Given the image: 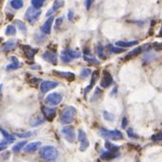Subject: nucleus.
Segmentation results:
<instances>
[{"label": "nucleus", "mask_w": 162, "mask_h": 162, "mask_svg": "<svg viewBox=\"0 0 162 162\" xmlns=\"http://www.w3.org/2000/svg\"><path fill=\"white\" fill-rule=\"evenodd\" d=\"M40 157H41L42 159L47 160V161H54L56 160L57 157H59V151L56 148V147L47 145L44 146L40 150Z\"/></svg>", "instance_id": "1"}, {"label": "nucleus", "mask_w": 162, "mask_h": 162, "mask_svg": "<svg viewBox=\"0 0 162 162\" xmlns=\"http://www.w3.org/2000/svg\"><path fill=\"white\" fill-rule=\"evenodd\" d=\"M75 114H77V109L74 107L68 106L66 107H64L62 113H60V118H59L60 123L62 124H69L71 123H73Z\"/></svg>", "instance_id": "2"}, {"label": "nucleus", "mask_w": 162, "mask_h": 162, "mask_svg": "<svg viewBox=\"0 0 162 162\" xmlns=\"http://www.w3.org/2000/svg\"><path fill=\"white\" fill-rule=\"evenodd\" d=\"M99 135L104 138L112 139V140H120L124 139L123 133L119 130H107L105 128H101L99 130Z\"/></svg>", "instance_id": "3"}, {"label": "nucleus", "mask_w": 162, "mask_h": 162, "mask_svg": "<svg viewBox=\"0 0 162 162\" xmlns=\"http://www.w3.org/2000/svg\"><path fill=\"white\" fill-rule=\"evenodd\" d=\"M41 14H42L41 10H40L39 9L34 8V7L32 6V7H29V8L27 10L26 13H25V18H26V20L28 23L34 24L36 21L39 19V17L41 16Z\"/></svg>", "instance_id": "4"}, {"label": "nucleus", "mask_w": 162, "mask_h": 162, "mask_svg": "<svg viewBox=\"0 0 162 162\" xmlns=\"http://www.w3.org/2000/svg\"><path fill=\"white\" fill-rule=\"evenodd\" d=\"M60 133H62L64 139L69 143H74L77 137H75V132L73 126H71V125H66V126H64L62 130H60Z\"/></svg>", "instance_id": "5"}, {"label": "nucleus", "mask_w": 162, "mask_h": 162, "mask_svg": "<svg viewBox=\"0 0 162 162\" xmlns=\"http://www.w3.org/2000/svg\"><path fill=\"white\" fill-rule=\"evenodd\" d=\"M78 140L80 142V147H79V150L81 152H84L86 151L90 146V141L88 139V137L86 135L85 131L83 129H78Z\"/></svg>", "instance_id": "6"}, {"label": "nucleus", "mask_w": 162, "mask_h": 162, "mask_svg": "<svg viewBox=\"0 0 162 162\" xmlns=\"http://www.w3.org/2000/svg\"><path fill=\"white\" fill-rule=\"evenodd\" d=\"M62 101V95L59 92H52L48 96H46L45 103L50 106H57L59 105Z\"/></svg>", "instance_id": "7"}, {"label": "nucleus", "mask_w": 162, "mask_h": 162, "mask_svg": "<svg viewBox=\"0 0 162 162\" xmlns=\"http://www.w3.org/2000/svg\"><path fill=\"white\" fill-rule=\"evenodd\" d=\"M150 48H151V45H150L149 44H144V45H142V46H138L137 48L131 50L130 52H128V53L126 54V56H125L124 59H126V60H129V59H133V57L139 56V54L142 53L143 51H146V50H148V49H150Z\"/></svg>", "instance_id": "8"}, {"label": "nucleus", "mask_w": 162, "mask_h": 162, "mask_svg": "<svg viewBox=\"0 0 162 162\" xmlns=\"http://www.w3.org/2000/svg\"><path fill=\"white\" fill-rule=\"evenodd\" d=\"M42 113L44 115V117L45 118V120H47L48 122H52L54 119H55L57 115V109H52V107H47L44 106H42L41 107Z\"/></svg>", "instance_id": "9"}, {"label": "nucleus", "mask_w": 162, "mask_h": 162, "mask_svg": "<svg viewBox=\"0 0 162 162\" xmlns=\"http://www.w3.org/2000/svg\"><path fill=\"white\" fill-rule=\"evenodd\" d=\"M112 83H113L112 75H111V74L109 71L104 70L103 71V77H102V79H101V82H100L101 87L104 89L109 88L110 85H112Z\"/></svg>", "instance_id": "10"}, {"label": "nucleus", "mask_w": 162, "mask_h": 162, "mask_svg": "<svg viewBox=\"0 0 162 162\" xmlns=\"http://www.w3.org/2000/svg\"><path fill=\"white\" fill-rule=\"evenodd\" d=\"M57 86H59V82L46 80V81L42 82L40 89H41V92L42 93H45V92H47L49 91H51V90H53V89H55L56 87H57Z\"/></svg>", "instance_id": "11"}, {"label": "nucleus", "mask_w": 162, "mask_h": 162, "mask_svg": "<svg viewBox=\"0 0 162 162\" xmlns=\"http://www.w3.org/2000/svg\"><path fill=\"white\" fill-rule=\"evenodd\" d=\"M21 48L23 49L25 56H26L28 59H33L34 56L36 55V53L38 51L37 48H33V47H31L30 45H27V44H22L21 45Z\"/></svg>", "instance_id": "12"}, {"label": "nucleus", "mask_w": 162, "mask_h": 162, "mask_svg": "<svg viewBox=\"0 0 162 162\" xmlns=\"http://www.w3.org/2000/svg\"><path fill=\"white\" fill-rule=\"evenodd\" d=\"M42 57L44 60H46L47 62L52 63V64H54V65H56L57 62V54L55 52H53V51H46L44 53H42Z\"/></svg>", "instance_id": "13"}, {"label": "nucleus", "mask_w": 162, "mask_h": 162, "mask_svg": "<svg viewBox=\"0 0 162 162\" xmlns=\"http://www.w3.org/2000/svg\"><path fill=\"white\" fill-rule=\"evenodd\" d=\"M99 72L98 71H93L92 72V78H91V83H90L89 86H87V87L85 88V91H84V95H85V98L86 96H87L88 92L91 91V90L92 89V87L94 86V84L97 82V80H98L99 78Z\"/></svg>", "instance_id": "14"}, {"label": "nucleus", "mask_w": 162, "mask_h": 162, "mask_svg": "<svg viewBox=\"0 0 162 162\" xmlns=\"http://www.w3.org/2000/svg\"><path fill=\"white\" fill-rule=\"evenodd\" d=\"M53 22H54V17L51 15L47 20H46V22H44V24H42V26L41 27V31L42 32V33L44 34H50L51 33Z\"/></svg>", "instance_id": "15"}, {"label": "nucleus", "mask_w": 162, "mask_h": 162, "mask_svg": "<svg viewBox=\"0 0 162 162\" xmlns=\"http://www.w3.org/2000/svg\"><path fill=\"white\" fill-rule=\"evenodd\" d=\"M10 63L9 64V65L6 66L7 71H12V70L19 69L20 66H21V63L19 62V59H18L16 57L12 56L10 57Z\"/></svg>", "instance_id": "16"}, {"label": "nucleus", "mask_w": 162, "mask_h": 162, "mask_svg": "<svg viewBox=\"0 0 162 162\" xmlns=\"http://www.w3.org/2000/svg\"><path fill=\"white\" fill-rule=\"evenodd\" d=\"M54 74H57L59 77H62L64 79H66V80H68L69 82H72L74 81L75 79V74L71 73V72H62V71H57V70H54L53 71Z\"/></svg>", "instance_id": "17"}, {"label": "nucleus", "mask_w": 162, "mask_h": 162, "mask_svg": "<svg viewBox=\"0 0 162 162\" xmlns=\"http://www.w3.org/2000/svg\"><path fill=\"white\" fill-rule=\"evenodd\" d=\"M45 121V118L44 116H42L41 114H36L34 117L31 118V120L29 121V124L32 127L38 126V125H41L42 124H44Z\"/></svg>", "instance_id": "18"}, {"label": "nucleus", "mask_w": 162, "mask_h": 162, "mask_svg": "<svg viewBox=\"0 0 162 162\" xmlns=\"http://www.w3.org/2000/svg\"><path fill=\"white\" fill-rule=\"evenodd\" d=\"M16 42H14L13 40H9V41H7L6 42L2 44L1 46V50L3 52H10V51H12L16 48Z\"/></svg>", "instance_id": "19"}, {"label": "nucleus", "mask_w": 162, "mask_h": 162, "mask_svg": "<svg viewBox=\"0 0 162 162\" xmlns=\"http://www.w3.org/2000/svg\"><path fill=\"white\" fill-rule=\"evenodd\" d=\"M119 156H120V153H118L117 151H107V152L101 154L100 157L103 160H111L118 157Z\"/></svg>", "instance_id": "20"}, {"label": "nucleus", "mask_w": 162, "mask_h": 162, "mask_svg": "<svg viewBox=\"0 0 162 162\" xmlns=\"http://www.w3.org/2000/svg\"><path fill=\"white\" fill-rule=\"evenodd\" d=\"M42 145V142L41 141H34V142H30L28 143V144L25 147L24 150L26 153H33L35 152L36 150H38L40 147Z\"/></svg>", "instance_id": "21"}, {"label": "nucleus", "mask_w": 162, "mask_h": 162, "mask_svg": "<svg viewBox=\"0 0 162 162\" xmlns=\"http://www.w3.org/2000/svg\"><path fill=\"white\" fill-rule=\"evenodd\" d=\"M63 4H64L63 0H56V1L54 2L52 8L50 9L47 12H46V16H51L54 12H56L59 8H62V7L63 6Z\"/></svg>", "instance_id": "22"}, {"label": "nucleus", "mask_w": 162, "mask_h": 162, "mask_svg": "<svg viewBox=\"0 0 162 162\" xmlns=\"http://www.w3.org/2000/svg\"><path fill=\"white\" fill-rule=\"evenodd\" d=\"M139 42L138 41H131V42H124V41H118L116 42V45L119 47H123V48H127V47H131V46L138 44Z\"/></svg>", "instance_id": "23"}, {"label": "nucleus", "mask_w": 162, "mask_h": 162, "mask_svg": "<svg viewBox=\"0 0 162 162\" xmlns=\"http://www.w3.org/2000/svg\"><path fill=\"white\" fill-rule=\"evenodd\" d=\"M64 52H65L68 56H69L72 59H78V57H81V54L77 52V51H75L74 49H71V48H68L66 50H63Z\"/></svg>", "instance_id": "24"}, {"label": "nucleus", "mask_w": 162, "mask_h": 162, "mask_svg": "<svg viewBox=\"0 0 162 162\" xmlns=\"http://www.w3.org/2000/svg\"><path fill=\"white\" fill-rule=\"evenodd\" d=\"M10 7L14 10H20L21 8H23L24 6V1L23 0H12L10 2Z\"/></svg>", "instance_id": "25"}, {"label": "nucleus", "mask_w": 162, "mask_h": 162, "mask_svg": "<svg viewBox=\"0 0 162 162\" xmlns=\"http://www.w3.org/2000/svg\"><path fill=\"white\" fill-rule=\"evenodd\" d=\"M107 50L110 52V53H115V54H120V53H123V52H125V49L123 48V47H115L114 45L112 44H107Z\"/></svg>", "instance_id": "26"}, {"label": "nucleus", "mask_w": 162, "mask_h": 162, "mask_svg": "<svg viewBox=\"0 0 162 162\" xmlns=\"http://www.w3.org/2000/svg\"><path fill=\"white\" fill-rule=\"evenodd\" d=\"M0 132H1V134L3 135V137L5 138V139L9 140V141H13L14 139H15V138H14V136H12V134H10V133L8 131H6L5 129H3L0 127Z\"/></svg>", "instance_id": "27"}, {"label": "nucleus", "mask_w": 162, "mask_h": 162, "mask_svg": "<svg viewBox=\"0 0 162 162\" xmlns=\"http://www.w3.org/2000/svg\"><path fill=\"white\" fill-rule=\"evenodd\" d=\"M105 148L107 151H118L119 149H120V146L115 145L110 141H106L105 142Z\"/></svg>", "instance_id": "28"}, {"label": "nucleus", "mask_w": 162, "mask_h": 162, "mask_svg": "<svg viewBox=\"0 0 162 162\" xmlns=\"http://www.w3.org/2000/svg\"><path fill=\"white\" fill-rule=\"evenodd\" d=\"M5 33H6V35H8V36L15 35L16 34V27L14 26H12V25H9V26L6 27Z\"/></svg>", "instance_id": "29"}, {"label": "nucleus", "mask_w": 162, "mask_h": 162, "mask_svg": "<svg viewBox=\"0 0 162 162\" xmlns=\"http://www.w3.org/2000/svg\"><path fill=\"white\" fill-rule=\"evenodd\" d=\"M26 144H27V141H20V142H18V143H16V144L12 147V151H13L14 153L20 152V151L24 148V146L26 145Z\"/></svg>", "instance_id": "30"}, {"label": "nucleus", "mask_w": 162, "mask_h": 162, "mask_svg": "<svg viewBox=\"0 0 162 162\" xmlns=\"http://www.w3.org/2000/svg\"><path fill=\"white\" fill-rule=\"evenodd\" d=\"M101 95H102V91L100 90V88L97 87V88L95 89L94 93H93L92 96V98H91V102H94V101L98 100V99L100 98Z\"/></svg>", "instance_id": "31"}, {"label": "nucleus", "mask_w": 162, "mask_h": 162, "mask_svg": "<svg viewBox=\"0 0 162 162\" xmlns=\"http://www.w3.org/2000/svg\"><path fill=\"white\" fill-rule=\"evenodd\" d=\"M15 24H16V26L18 27V28L23 32V33L26 34L27 33V26L25 25L23 22H21L20 20H15Z\"/></svg>", "instance_id": "32"}, {"label": "nucleus", "mask_w": 162, "mask_h": 162, "mask_svg": "<svg viewBox=\"0 0 162 162\" xmlns=\"http://www.w3.org/2000/svg\"><path fill=\"white\" fill-rule=\"evenodd\" d=\"M45 1H46V0H31V4H32V6L34 7V8L40 9V8H42Z\"/></svg>", "instance_id": "33"}, {"label": "nucleus", "mask_w": 162, "mask_h": 162, "mask_svg": "<svg viewBox=\"0 0 162 162\" xmlns=\"http://www.w3.org/2000/svg\"><path fill=\"white\" fill-rule=\"evenodd\" d=\"M103 117L105 118V120L109 121V122H112L115 119V115L112 113H109V111H104L103 112Z\"/></svg>", "instance_id": "34"}, {"label": "nucleus", "mask_w": 162, "mask_h": 162, "mask_svg": "<svg viewBox=\"0 0 162 162\" xmlns=\"http://www.w3.org/2000/svg\"><path fill=\"white\" fill-rule=\"evenodd\" d=\"M97 55L100 57V59H106L107 56L105 55V52H104V46L99 44L98 47H97Z\"/></svg>", "instance_id": "35"}, {"label": "nucleus", "mask_w": 162, "mask_h": 162, "mask_svg": "<svg viewBox=\"0 0 162 162\" xmlns=\"http://www.w3.org/2000/svg\"><path fill=\"white\" fill-rule=\"evenodd\" d=\"M91 74H92L91 69H88V68H84V69H82V71H81L80 77L82 79H85V78H87L88 77H90V75H91Z\"/></svg>", "instance_id": "36"}, {"label": "nucleus", "mask_w": 162, "mask_h": 162, "mask_svg": "<svg viewBox=\"0 0 162 162\" xmlns=\"http://www.w3.org/2000/svg\"><path fill=\"white\" fill-rule=\"evenodd\" d=\"M60 59H62V62H65V63H70V62H72V60H73L64 51H62V54H60Z\"/></svg>", "instance_id": "37"}, {"label": "nucleus", "mask_w": 162, "mask_h": 162, "mask_svg": "<svg viewBox=\"0 0 162 162\" xmlns=\"http://www.w3.org/2000/svg\"><path fill=\"white\" fill-rule=\"evenodd\" d=\"M83 57H84V59L86 60V62H91V63H93V64H99L100 63L96 59H94V57H89L88 55H84Z\"/></svg>", "instance_id": "38"}, {"label": "nucleus", "mask_w": 162, "mask_h": 162, "mask_svg": "<svg viewBox=\"0 0 162 162\" xmlns=\"http://www.w3.org/2000/svg\"><path fill=\"white\" fill-rule=\"evenodd\" d=\"M18 138H29L32 135V132H23V133H15Z\"/></svg>", "instance_id": "39"}, {"label": "nucleus", "mask_w": 162, "mask_h": 162, "mask_svg": "<svg viewBox=\"0 0 162 162\" xmlns=\"http://www.w3.org/2000/svg\"><path fill=\"white\" fill-rule=\"evenodd\" d=\"M126 133H127V135H128L129 138H131V139H138V135H137L136 133L133 131L132 128H128L127 130H126Z\"/></svg>", "instance_id": "40"}, {"label": "nucleus", "mask_w": 162, "mask_h": 162, "mask_svg": "<svg viewBox=\"0 0 162 162\" xmlns=\"http://www.w3.org/2000/svg\"><path fill=\"white\" fill-rule=\"evenodd\" d=\"M152 139L154 141H161V139H162V135H161V133H158V134H154L152 136Z\"/></svg>", "instance_id": "41"}, {"label": "nucleus", "mask_w": 162, "mask_h": 162, "mask_svg": "<svg viewBox=\"0 0 162 162\" xmlns=\"http://www.w3.org/2000/svg\"><path fill=\"white\" fill-rule=\"evenodd\" d=\"M62 21H63V18H62V17H59V18H57V19L56 20V26H55V27H56V28H57V27H59L60 26V25H62Z\"/></svg>", "instance_id": "42"}, {"label": "nucleus", "mask_w": 162, "mask_h": 162, "mask_svg": "<svg viewBox=\"0 0 162 162\" xmlns=\"http://www.w3.org/2000/svg\"><path fill=\"white\" fill-rule=\"evenodd\" d=\"M127 123H128L127 118H126V117H124V118H123V121H122V127H123V128H126Z\"/></svg>", "instance_id": "43"}, {"label": "nucleus", "mask_w": 162, "mask_h": 162, "mask_svg": "<svg viewBox=\"0 0 162 162\" xmlns=\"http://www.w3.org/2000/svg\"><path fill=\"white\" fill-rule=\"evenodd\" d=\"M92 0H85V6H86V9L90 10L92 6Z\"/></svg>", "instance_id": "44"}, {"label": "nucleus", "mask_w": 162, "mask_h": 162, "mask_svg": "<svg viewBox=\"0 0 162 162\" xmlns=\"http://www.w3.org/2000/svg\"><path fill=\"white\" fill-rule=\"evenodd\" d=\"M74 12H73V10H69L68 12V19H69V21H73L74 20Z\"/></svg>", "instance_id": "45"}, {"label": "nucleus", "mask_w": 162, "mask_h": 162, "mask_svg": "<svg viewBox=\"0 0 162 162\" xmlns=\"http://www.w3.org/2000/svg\"><path fill=\"white\" fill-rule=\"evenodd\" d=\"M40 81H42V79L41 78H36V77H32L29 80V82H32V83H38V82H40Z\"/></svg>", "instance_id": "46"}, {"label": "nucleus", "mask_w": 162, "mask_h": 162, "mask_svg": "<svg viewBox=\"0 0 162 162\" xmlns=\"http://www.w3.org/2000/svg\"><path fill=\"white\" fill-rule=\"evenodd\" d=\"M83 54L84 55H91V50H90L89 48H84Z\"/></svg>", "instance_id": "47"}, {"label": "nucleus", "mask_w": 162, "mask_h": 162, "mask_svg": "<svg viewBox=\"0 0 162 162\" xmlns=\"http://www.w3.org/2000/svg\"><path fill=\"white\" fill-rule=\"evenodd\" d=\"M7 149V145H0V151H4Z\"/></svg>", "instance_id": "48"}, {"label": "nucleus", "mask_w": 162, "mask_h": 162, "mask_svg": "<svg viewBox=\"0 0 162 162\" xmlns=\"http://www.w3.org/2000/svg\"><path fill=\"white\" fill-rule=\"evenodd\" d=\"M158 46H161V44H160V42H159V44H158ZM154 47L157 50V42H156V44H154ZM160 49H161V47L158 48V50H160Z\"/></svg>", "instance_id": "49"}, {"label": "nucleus", "mask_w": 162, "mask_h": 162, "mask_svg": "<svg viewBox=\"0 0 162 162\" xmlns=\"http://www.w3.org/2000/svg\"><path fill=\"white\" fill-rule=\"evenodd\" d=\"M2 88H3V85L0 84V95H1V92H2Z\"/></svg>", "instance_id": "50"}]
</instances>
